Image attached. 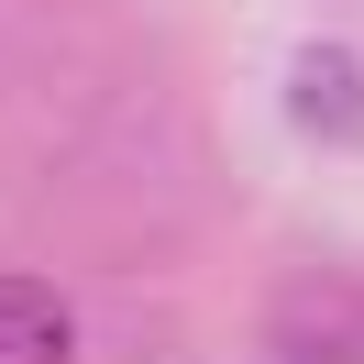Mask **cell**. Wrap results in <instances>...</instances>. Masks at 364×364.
Returning <instances> with one entry per match:
<instances>
[{"label":"cell","mask_w":364,"mask_h":364,"mask_svg":"<svg viewBox=\"0 0 364 364\" xmlns=\"http://www.w3.org/2000/svg\"><path fill=\"white\" fill-rule=\"evenodd\" d=\"M287 122H298L309 144H364V67H353L342 45H309V55L287 67Z\"/></svg>","instance_id":"cell-1"},{"label":"cell","mask_w":364,"mask_h":364,"mask_svg":"<svg viewBox=\"0 0 364 364\" xmlns=\"http://www.w3.org/2000/svg\"><path fill=\"white\" fill-rule=\"evenodd\" d=\"M77 353V309L45 276H0V364H67Z\"/></svg>","instance_id":"cell-2"}]
</instances>
